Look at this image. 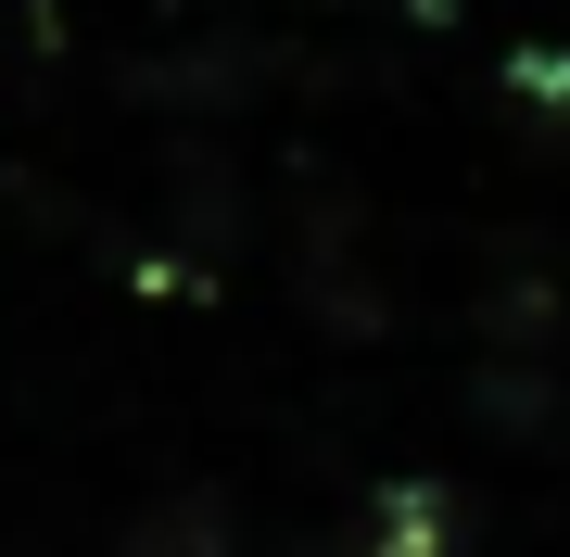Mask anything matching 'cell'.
<instances>
[{
	"label": "cell",
	"instance_id": "obj_1",
	"mask_svg": "<svg viewBox=\"0 0 570 557\" xmlns=\"http://www.w3.org/2000/svg\"><path fill=\"white\" fill-rule=\"evenodd\" d=\"M115 557H242V545H228V507L216 495H178V507H153Z\"/></svg>",
	"mask_w": 570,
	"mask_h": 557
}]
</instances>
